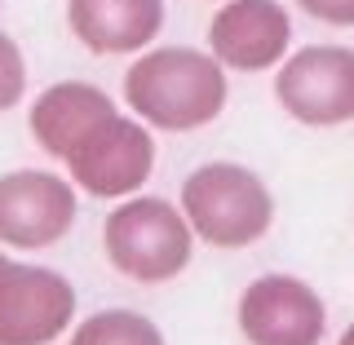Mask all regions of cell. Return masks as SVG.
I'll list each match as a JSON object with an SVG mask.
<instances>
[{"instance_id": "9a60e30c", "label": "cell", "mask_w": 354, "mask_h": 345, "mask_svg": "<svg viewBox=\"0 0 354 345\" xmlns=\"http://www.w3.org/2000/svg\"><path fill=\"white\" fill-rule=\"evenodd\" d=\"M337 345H354V319L346 324V332H341V337H337Z\"/></svg>"}, {"instance_id": "7c38bea8", "label": "cell", "mask_w": 354, "mask_h": 345, "mask_svg": "<svg viewBox=\"0 0 354 345\" xmlns=\"http://www.w3.org/2000/svg\"><path fill=\"white\" fill-rule=\"evenodd\" d=\"M66 345H164V332L155 328V319L138 315L129 306H115V310L84 315L71 328Z\"/></svg>"}, {"instance_id": "8fae6325", "label": "cell", "mask_w": 354, "mask_h": 345, "mask_svg": "<svg viewBox=\"0 0 354 345\" xmlns=\"http://www.w3.org/2000/svg\"><path fill=\"white\" fill-rule=\"evenodd\" d=\"M120 102L106 88L88 84V80H58L49 88H40L36 102L27 106V129L36 138V147L49 160H66V151L84 138L88 129H97L106 115H115Z\"/></svg>"}, {"instance_id": "7a4b0ae2", "label": "cell", "mask_w": 354, "mask_h": 345, "mask_svg": "<svg viewBox=\"0 0 354 345\" xmlns=\"http://www.w3.org/2000/svg\"><path fill=\"white\" fill-rule=\"evenodd\" d=\"M177 208L191 221L195 239L217 252L252 248L270 235L274 226V195L239 160H208L186 173Z\"/></svg>"}, {"instance_id": "8992f818", "label": "cell", "mask_w": 354, "mask_h": 345, "mask_svg": "<svg viewBox=\"0 0 354 345\" xmlns=\"http://www.w3.org/2000/svg\"><path fill=\"white\" fill-rule=\"evenodd\" d=\"M80 191L66 173L14 169L0 177V248L40 252L71 235Z\"/></svg>"}, {"instance_id": "277c9868", "label": "cell", "mask_w": 354, "mask_h": 345, "mask_svg": "<svg viewBox=\"0 0 354 345\" xmlns=\"http://www.w3.org/2000/svg\"><path fill=\"white\" fill-rule=\"evenodd\" d=\"M66 177L80 195L93 199H129L142 195V186L155 173V138L138 115H129L124 106L115 115H106L97 129H88L62 160Z\"/></svg>"}, {"instance_id": "9c48e42d", "label": "cell", "mask_w": 354, "mask_h": 345, "mask_svg": "<svg viewBox=\"0 0 354 345\" xmlns=\"http://www.w3.org/2000/svg\"><path fill=\"white\" fill-rule=\"evenodd\" d=\"M292 49V18L279 0H221L208 22V53L226 71H274Z\"/></svg>"}, {"instance_id": "2e32d148", "label": "cell", "mask_w": 354, "mask_h": 345, "mask_svg": "<svg viewBox=\"0 0 354 345\" xmlns=\"http://www.w3.org/2000/svg\"><path fill=\"white\" fill-rule=\"evenodd\" d=\"M5 261H9V257H5V248H0V265H5Z\"/></svg>"}, {"instance_id": "4fadbf2b", "label": "cell", "mask_w": 354, "mask_h": 345, "mask_svg": "<svg viewBox=\"0 0 354 345\" xmlns=\"http://www.w3.org/2000/svg\"><path fill=\"white\" fill-rule=\"evenodd\" d=\"M27 97V58H22L18 40L0 31V115L14 111Z\"/></svg>"}, {"instance_id": "3957f363", "label": "cell", "mask_w": 354, "mask_h": 345, "mask_svg": "<svg viewBox=\"0 0 354 345\" xmlns=\"http://www.w3.org/2000/svg\"><path fill=\"white\" fill-rule=\"evenodd\" d=\"M195 230L164 195H129L102 221V252L115 274L133 283H169L195 257Z\"/></svg>"}, {"instance_id": "5bb4252c", "label": "cell", "mask_w": 354, "mask_h": 345, "mask_svg": "<svg viewBox=\"0 0 354 345\" xmlns=\"http://www.w3.org/2000/svg\"><path fill=\"white\" fill-rule=\"evenodd\" d=\"M297 5L328 27H354V0H297Z\"/></svg>"}, {"instance_id": "ba28073f", "label": "cell", "mask_w": 354, "mask_h": 345, "mask_svg": "<svg viewBox=\"0 0 354 345\" xmlns=\"http://www.w3.org/2000/svg\"><path fill=\"white\" fill-rule=\"evenodd\" d=\"M235 328L248 345H324L328 306L297 274H257L235 301Z\"/></svg>"}, {"instance_id": "6da1fadb", "label": "cell", "mask_w": 354, "mask_h": 345, "mask_svg": "<svg viewBox=\"0 0 354 345\" xmlns=\"http://www.w3.org/2000/svg\"><path fill=\"white\" fill-rule=\"evenodd\" d=\"M230 80L208 49L160 44L133 58L124 71V111L151 133H195L226 111Z\"/></svg>"}, {"instance_id": "30bf717a", "label": "cell", "mask_w": 354, "mask_h": 345, "mask_svg": "<svg viewBox=\"0 0 354 345\" xmlns=\"http://www.w3.org/2000/svg\"><path fill=\"white\" fill-rule=\"evenodd\" d=\"M66 27L88 53H147L164 31V0H66Z\"/></svg>"}, {"instance_id": "5b68a950", "label": "cell", "mask_w": 354, "mask_h": 345, "mask_svg": "<svg viewBox=\"0 0 354 345\" xmlns=\"http://www.w3.org/2000/svg\"><path fill=\"white\" fill-rule=\"evenodd\" d=\"M274 102L306 129H341L354 120V49L306 44L274 66Z\"/></svg>"}, {"instance_id": "52a82bcc", "label": "cell", "mask_w": 354, "mask_h": 345, "mask_svg": "<svg viewBox=\"0 0 354 345\" xmlns=\"http://www.w3.org/2000/svg\"><path fill=\"white\" fill-rule=\"evenodd\" d=\"M75 328V288L36 261L0 265V345H53Z\"/></svg>"}]
</instances>
